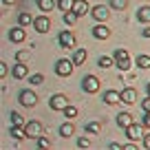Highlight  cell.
Masks as SVG:
<instances>
[{
    "instance_id": "cell-1",
    "label": "cell",
    "mask_w": 150,
    "mask_h": 150,
    "mask_svg": "<svg viewBox=\"0 0 150 150\" xmlns=\"http://www.w3.org/2000/svg\"><path fill=\"white\" fill-rule=\"evenodd\" d=\"M115 66H117L122 73L130 69V55H128L126 49H117V51H115Z\"/></svg>"
},
{
    "instance_id": "cell-2",
    "label": "cell",
    "mask_w": 150,
    "mask_h": 150,
    "mask_svg": "<svg viewBox=\"0 0 150 150\" xmlns=\"http://www.w3.org/2000/svg\"><path fill=\"white\" fill-rule=\"evenodd\" d=\"M24 130H27V137L29 139H38V137H42V124L40 122H35V119H31V122H27L24 124Z\"/></svg>"
},
{
    "instance_id": "cell-3",
    "label": "cell",
    "mask_w": 150,
    "mask_h": 150,
    "mask_svg": "<svg viewBox=\"0 0 150 150\" xmlns=\"http://www.w3.org/2000/svg\"><path fill=\"white\" fill-rule=\"evenodd\" d=\"M73 69H75V62H71V60H57V64H55V73L60 77H69L73 73Z\"/></svg>"
},
{
    "instance_id": "cell-4",
    "label": "cell",
    "mask_w": 150,
    "mask_h": 150,
    "mask_svg": "<svg viewBox=\"0 0 150 150\" xmlns=\"http://www.w3.org/2000/svg\"><path fill=\"white\" fill-rule=\"evenodd\" d=\"M49 106H51V110H64L66 106H69V97L62 93L57 95H51V99H49Z\"/></svg>"
},
{
    "instance_id": "cell-5",
    "label": "cell",
    "mask_w": 150,
    "mask_h": 150,
    "mask_svg": "<svg viewBox=\"0 0 150 150\" xmlns=\"http://www.w3.org/2000/svg\"><path fill=\"white\" fill-rule=\"evenodd\" d=\"M126 135H128V139H132V141H144V126H141V124H135L132 122L130 126L126 128Z\"/></svg>"
},
{
    "instance_id": "cell-6",
    "label": "cell",
    "mask_w": 150,
    "mask_h": 150,
    "mask_svg": "<svg viewBox=\"0 0 150 150\" xmlns=\"http://www.w3.org/2000/svg\"><path fill=\"white\" fill-rule=\"evenodd\" d=\"M82 88H84L86 93H97V91H99V80L95 77V75H84Z\"/></svg>"
},
{
    "instance_id": "cell-7",
    "label": "cell",
    "mask_w": 150,
    "mask_h": 150,
    "mask_svg": "<svg viewBox=\"0 0 150 150\" xmlns=\"http://www.w3.org/2000/svg\"><path fill=\"white\" fill-rule=\"evenodd\" d=\"M20 104H22V106H27V108H33L38 104V95L33 93V91H22V93H20Z\"/></svg>"
},
{
    "instance_id": "cell-8",
    "label": "cell",
    "mask_w": 150,
    "mask_h": 150,
    "mask_svg": "<svg viewBox=\"0 0 150 150\" xmlns=\"http://www.w3.org/2000/svg\"><path fill=\"white\" fill-rule=\"evenodd\" d=\"M57 42H60L62 49H73L75 47V35L71 31H62L60 35H57Z\"/></svg>"
},
{
    "instance_id": "cell-9",
    "label": "cell",
    "mask_w": 150,
    "mask_h": 150,
    "mask_svg": "<svg viewBox=\"0 0 150 150\" xmlns=\"http://www.w3.org/2000/svg\"><path fill=\"white\" fill-rule=\"evenodd\" d=\"M91 16H93L97 22H106L108 16H110V9H108L106 5H97V7H93V13Z\"/></svg>"
},
{
    "instance_id": "cell-10",
    "label": "cell",
    "mask_w": 150,
    "mask_h": 150,
    "mask_svg": "<svg viewBox=\"0 0 150 150\" xmlns=\"http://www.w3.org/2000/svg\"><path fill=\"white\" fill-rule=\"evenodd\" d=\"M33 27H35L38 33H47L49 27H51V20H49L47 16H38V18L33 20Z\"/></svg>"
},
{
    "instance_id": "cell-11",
    "label": "cell",
    "mask_w": 150,
    "mask_h": 150,
    "mask_svg": "<svg viewBox=\"0 0 150 150\" xmlns=\"http://www.w3.org/2000/svg\"><path fill=\"white\" fill-rule=\"evenodd\" d=\"M9 40H11V42H16V44H18V42H24V40H27V31H24L22 24L9 31Z\"/></svg>"
},
{
    "instance_id": "cell-12",
    "label": "cell",
    "mask_w": 150,
    "mask_h": 150,
    "mask_svg": "<svg viewBox=\"0 0 150 150\" xmlns=\"http://www.w3.org/2000/svg\"><path fill=\"white\" fill-rule=\"evenodd\" d=\"M71 11H73L77 18H80V16H86L88 13V2H86V0H73V9Z\"/></svg>"
},
{
    "instance_id": "cell-13",
    "label": "cell",
    "mask_w": 150,
    "mask_h": 150,
    "mask_svg": "<svg viewBox=\"0 0 150 150\" xmlns=\"http://www.w3.org/2000/svg\"><path fill=\"white\" fill-rule=\"evenodd\" d=\"M137 102V91L135 88H124L122 91V104H135Z\"/></svg>"
},
{
    "instance_id": "cell-14",
    "label": "cell",
    "mask_w": 150,
    "mask_h": 150,
    "mask_svg": "<svg viewBox=\"0 0 150 150\" xmlns=\"http://www.w3.org/2000/svg\"><path fill=\"white\" fill-rule=\"evenodd\" d=\"M27 73H29V69H27V64H24V62H18V64L11 69V75H13L16 80H22V77H27Z\"/></svg>"
},
{
    "instance_id": "cell-15",
    "label": "cell",
    "mask_w": 150,
    "mask_h": 150,
    "mask_svg": "<svg viewBox=\"0 0 150 150\" xmlns=\"http://www.w3.org/2000/svg\"><path fill=\"white\" fill-rule=\"evenodd\" d=\"M104 102L106 104H122V93H119V91H106V93H104Z\"/></svg>"
},
{
    "instance_id": "cell-16",
    "label": "cell",
    "mask_w": 150,
    "mask_h": 150,
    "mask_svg": "<svg viewBox=\"0 0 150 150\" xmlns=\"http://www.w3.org/2000/svg\"><path fill=\"white\" fill-rule=\"evenodd\" d=\"M93 35L97 38V40H106V38L110 35V29H108L106 24H97V27H93Z\"/></svg>"
},
{
    "instance_id": "cell-17",
    "label": "cell",
    "mask_w": 150,
    "mask_h": 150,
    "mask_svg": "<svg viewBox=\"0 0 150 150\" xmlns=\"http://www.w3.org/2000/svg\"><path fill=\"white\" fill-rule=\"evenodd\" d=\"M117 124H119V128L126 130V128L132 124V115H130V112H119V115H117Z\"/></svg>"
},
{
    "instance_id": "cell-18",
    "label": "cell",
    "mask_w": 150,
    "mask_h": 150,
    "mask_svg": "<svg viewBox=\"0 0 150 150\" xmlns=\"http://www.w3.org/2000/svg\"><path fill=\"white\" fill-rule=\"evenodd\" d=\"M137 18H139V22L150 24V7H141V9L137 11Z\"/></svg>"
},
{
    "instance_id": "cell-19",
    "label": "cell",
    "mask_w": 150,
    "mask_h": 150,
    "mask_svg": "<svg viewBox=\"0 0 150 150\" xmlns=\"http://www.w3.org/2000/svg\"><path fill=\"white\" fill-rule=\"evenodd\" d=\"M60 135H62V137H73V135H75V126H73L71 122L62 124V126H60Z\"/></svg>"
},
{
    "instance_id": "cell-20",
    "label": "cell",
    "mask_w": 150,
    "mask_h": 150,
    "mask_svg": "<svg viewBox=\"0 0 150 150\" xmlns=\"http://www.w3.org/2000/svg\"><path fill=\"white\" fill-rule=\"evenodd\" d=\"M86 55H88V53H86V49H77V51H75V55H73V62H75V66L84 64V62H86Z\"/></svg>"
},
{
    "instance_id": "cell-21",
    "label": "cell",
    "mask_w": 150,
    "mask_h": 150,
    "mask_svg": "<svg viewBox=\"0 0 150 150\" xmlns=\"http://www.w3.org/2000/svg\"><path fill=\"white\" fill-rule=\"evenodd\" d=\"M55 5L57 2H53V0H38V7H40V11H44V13H49Z\"/></svg>"
},
{
    "instance_id": "cell-22",
    "label": "cell",
    "mask_w": 150,
    "mask_h": 150,
    "mask_svg": "<svg viewBox=\"0 0 150 150\" xmlns=\"http://www.w3.org/2000/svg\"><path fill=\"white\" fill-rule=\"evenodd\" d=\"M9 135L13 137V139H24V137H27V130H24V128H20V126H13L9 130Z\"/></svg>"
},
{
    "instance_id": "cell-23",
    "label": "cell",
    "mask_w": 150,
    "mask_h": 150,
    "mask_svg": "<svg viewBox=\"0 0 150 150\" xmlns=\"http://www.w3.org/2000/svg\"><path fill=\"white\" fill-rule=\"evenodd\" d=\"M18 20H20V24H22V27H29V24H33V16L31 13H27V11H22V13L18 16Z\"/></svg>"
},
{
    "instance_id": "cell-24",
    "label": "cell",
    "mask_w": 150,
    "mask_h": 150,
    "mask_svg": "<svg viewBox=\"0 0 150 150\" xmlns=\"http://www.w3.org/2000/svg\"><path fill=\"white\" fill-rule=\"evenodd\" d=\"M99 130H102V124L99 122H88L86 124V132H91V135H97Z\"/></svg>"
},
{
    "instance_id": "cell-25",
    "label": "cell",
    "mask_w": 150,
    "mask_h": 150,
    "mask_svg": "<svg viewBox=\"0 0 150 150\" xmlns=\"http://www.w3.org/2000/svg\"><path fill=\"white\" fill-rule=\"evenodd\" d=\"M97 66H99V69H110V66H112V57L102 55V57L97 60Z\"/></svg>"
},
{
    "instance_id": "cell-26",
    "label": "cell",
    "mask_w": 150,
    "mask_h": 150,
    "mask_svg": "<svg viewBox=\"0 0 150 150\" xmlns=\"http://www.w3.org/2000/svg\"><path fill=\"white\" fill-rule=\"evenodd\" d=\"M137 66L139 69H150V55H139L137 57Z\"/></svg>"
},
{
    "instance_id": "cell-27",
    "label": "cell",
    "mask_w": 150,
    "mask_h": 150,
    "mask_svg": "<svg viewBox=\"0 0 150 150\" xmlns=\"http://www.w3.org/2000/svg\"><path fill=\"white\" fill-rule=\"evenodd\" d=\"M110 7L117 9V11H124L128 7V0H110Z\"/></svg>"
},
{
    "instance_id": "cell-28",
    "label": "cell",
    "mask_w": 150,
    "mask_h": 150,
    "mask_svg": "<svg viewBox=\"0 0 150 150\" xmlns=\"http://www.w3.org/2000/svg\"><path fill=\"white\" fill-rule=\"evenodd\" d=\"M57 7H60V9L66 13V11L73 9V0H57Z\"/></svg>"
},
{
    "instance_id": "cell-29",
    "label": "cell",
    "mask_w": 150,
    "mask_h": 150,
    "mask_svg": "<svg viewBox=\"0 0 150 150\" xmlns=\"http://www.w3.org/2000/svg\"><path fill=\"white\" fill-rule=\"evenodd\" d=\"M11 122H13V126H24V117L20 115V112H11Z\"/></svg>"
},
{
    "instance_id": "cell-30",
    "label": "cell",
    "mask_w": 150,
    "mask_h": 150,
    "mask_svg": "<svg viewBox=\"0 0 150 150\" xmlns=\"http://www.w3.org/2000/svg\"><path fill=\"white\" fill-rule=\"evenodd\" d=\"M62 112L66 115V119H73V117H77V108H75V106H71V104H69V106H66Z\"/></svg>"
},
{
    "instance_id": "cell-31",
    "label": "cell",
    "mask_w": 150,
    "mask_h": 150,
    "mask_svg": "<svg viewBox=\"0 0 150 150\" xmlns=\"http://www.w3.org/2000/svg\"><path fill=\"white\" fill-rule=\"evenodd\" d=\"M75 20H77V16H75L73 11H66V13H64V22H66V24H71V27H73Z\"/></svg>"
},
{
    "instance_id": "cell-32",
    "label": "cell",
    "mask_w": 150,
    "mask_h": 150,
    "mask_svg": "<svg viewBox=\"0 0 150 150\" xmlns=\"http://www.w3.org/2000/svg\"><path fill=\"white\" fill-rule=\"evenodd\" d=\"M29 82H31V84H42V82H44V75L42 73H35V75H31V77H29Z\"/></svg>"
},
{
    "instance_id": "cell-33",
    "label": "cell",
    "mask_w": 150,
    "mask_h": 150,
    "mask_svg": "<svg viewBox=\"0 0 150 150\" xmlns=\"http://www.w3.org/2000/svg\"><path fill=\"white\" fill-rule=\"evenodd\" d=\"M38 146H40V148H51V139H47V137H38Z\"/></svg>"
},
{
    "instance_id": "cell-34",
    "label": "cell",
    "mask_w": 150,
    "mask_h": 150,
    "mask_svg": "<svg viewBox=\"0 0 150 150\" xmlns=\"http://www.w3.org/2000/svg\"><path fill=\"white\" fill-rule=\"evenodd\" d=\"M141 126L150 128V110H144V117H141Z\"/></svg>"
},
{
    "instance_id": "cell-35",
    "label": "cell",
    "mask_w": 150,
    "mask_h": 150,
    "mask_svg": "<svg viewBox=\"0 0 150 150\" xmlns=\"http://www.w3.org/2000/svg\"><path fill=\"white\" fill-rule=\"evenodd\" d=\"M77 146H80V148H91V139L88 137H80V139H77Z\"/></svg>"
},
{
    "instance_id": "cell-36",
    "label": "cell",
    "mask_w": 150,
    "mask_h": 150,
    "mask_svg": "<svg viewBox=\"0 0 150 150\" xmlns=\"http://www.w3.org/2000/svg\"><path fill=\"white\" fill-rule=\"evenodd\" d=\"M16 60H18V62H27V60H29V53H27V51L16 53Z\"/></svg>"
},
{
    "instance_id": "cell-37",
    "label": "cell",
    "mask_w": 150,
    "mask_h": 150,
    "mask_svg": "<svg viewBox=\"0 0 150 150\" xmlns=\"http://www.w3.org/2000/svg\"><path fill=\"white\" fill-rule=\"evenodd\" d=\"M141 108H144V110H150V95L144 99V102H141Z\"/></svg>"
},
{
    "instance_id": "cell-38",
    "label": "cell",
    "mask_w": 150,
    "mask_h": 150,
    "mask_svg": "<svg viewBox=\"0 0 150 150\" xmlns=\"http://www.w3.org/2000/svg\"><path fill=\"white\" fill-rule=\"evenodd\" d=\"M0 77H7V64L0 62Z\"/></svg>"
},
{
    "instance_id": "cell-39",
    "label": "cell",
    "mask_w": 150,
    "mask_h": 150,
    "mask_svg": "<svg viewBox=\"0 0 150 150\" xmlns=\"http://www.w3.org/2000/svg\"><path fill=\"white\" fill-rule=\"evenodd\" d=\"M108 148H110V150H122V148H124V146H122V144H115V141H112V144H110V146H108Z\"/></svg>"
},
{
    "instance_id": "cell-40",
    "label": "cell",
    "mask_w": 150,
    "mask_h": 150,
    "mask_svg": "<svg viewBox=\"0 0 150 150\" xmlns=\"http://www.w3.org/2000/svg\"><path fill=\"white\" fill-rule=\"evenodd\" d=\"M144 146L150 150V135H144Z\"/></svg>"
},
{
    "instance_id": "cell-41",
    "label": "cell",
    "mask_w": 150,
    "mask_h": 150,
    "mask_svg": "<svg viewBox=\"0 0 150 150\" xmlns=\"http://www.w3.org/2000/svg\"><path fill=\"white\" fill-rule=\"evenodd\" d=\"M141 35H144V38H150V24L144 29V31H141Z\"/></svg>"
},
{
    "instance_id": "cell-42",
    "label": "cell",
    "mask_w": 150,
    "mask_h": 150,
    "mask_svg": "<svg viewBox=\"0 0 150 150\" xmlns=\"http://www.w3.org/2000/svg\"><path fill=\"white\" fill-rule=\"evenodd\" d=\"M135 148H137L135 144H126V146H124V150H135Z\"/></svg>"
},
{
    "instance_id": "cell-43",
    "label": "cell",
    "mask_w": 150,
    "mask_h": 150,
    "mask_svg": "<svg viewBox=\"0 0 150 150\" xmlns=\"http://www.w3.org/2000/svg\"><path fill=\"white\" fill-rule=\"evenodd\" d=\"M2 2H5V5H9V7H11V5H16V2H18V0H2Z\"/></svg>"
},
{
    "instance_id": "cell-44",
    "label": "cell",
    "mask_w": 150,
    "mask_h": 150,
    "mask_svg": "<svg viewBox=\"0 0 150 150\" xmlns=\"http://www.w3.org/2000/svg\"><path fill=\"white\" fill-rule=\"evenodd\" d=\"M148 95H150V84H148Z\"/></svg>"
}]
</instances>
